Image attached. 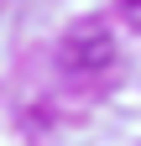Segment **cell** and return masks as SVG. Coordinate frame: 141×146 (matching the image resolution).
Masks as SVG:
<instances>
[{
  "label": "cell",
  "instance_id": "1",
  "mask_svg": "<svg viewBox=\"0 0 141 146\" xmlns=\"http://www.w3.org/2000/svg\"><path fill=\"white\" fill-rule=\"evenodd\" d=\"M126 5H131V11H136V16H141V0H126Z\"/></svg>",
  "mask_w": 141,
  "mask_h": 146
}]
</instances>
